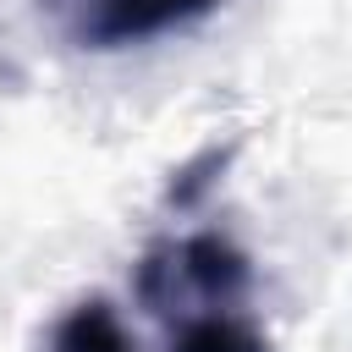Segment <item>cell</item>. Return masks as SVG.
<instances>
[{
  "label": "cell",
  "instance_id": "6da1fadb",
  "mask_svg": "<svg viewBox=\"0 0 352 352\" xmlns=\"http://www.w3.org/2000/svg\"><path fill=\"white\" fill-rule=\"evenodd\" d=\"M248 280H253L248 258L214 231H198V236H182V242H160L138 264V297L160 319H170L176 308H182V319L204 314V308H236L248 297Z\"/></svg>",
  "mask_w": 352,
  "mask_h": 352
},
{
  "label": "cell",
  "instance_id": "7a4b0ae2",
  "mask_svg": "<svg viewBox=\"0 0 352 352\" xmlns=\"http://www.w3.org/2000/svg\"><path fill=\"white\" fill-rule=\"evenodd\" d=\"M220 0H44L50 22L77 50H126L209 16Z\"/></svg>",
  "mask_w": 352,
  "mask_h": 352
},
{
  "label": "cell",
  "instance_id": "3957f363",
  "mask_svg": "<svg viewBox=\"0 0 352 352\" xmlns=\"http://www.w3.org/2000/svg\"><path fill=\"white\" fill-rule=\"evenodd\" d=\"M50 352H132V336L121 330V319L104 297H82L50 330Z\"/></svg>",
  "mask_w": 352,
  "mask_h": 352
},
{
  "label": "cell",
  "instance_id": "277c9868",
  "mask_svg": "<svg viewBox=\"0 0 352 352\" xmlns=\"http://www.w3.org/2000/svg\"><path fill=\"white\" fill-rule=\"evenodd\" d=\"M170 352H270V341L236 308H204V314H187L176 324Z\"/></svg>",
  "mask_w": 352,
  "mask_h": 352
}]
</instances>
